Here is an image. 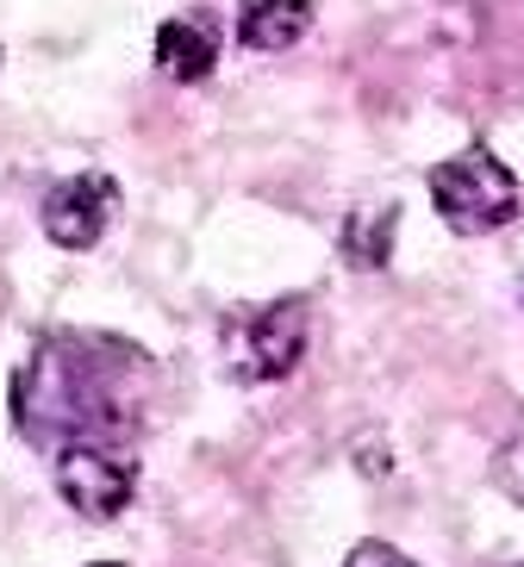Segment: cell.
<instances>
[{"instance_id":"6da1fadb","label":"cell","mask_w":524,"mask_h":567,"mask_svg":"<svg viewBox=\"0 0 524 567\" xmlns=\"http://www.w3.org/2000/svg\"><path fill=\"white\" fill-rule=\"evenodd\" d=\"M137 355L125 343L101 337H44L32 362L13 381V417L32 443H75V436H101L125 443L137 424Z\"/></svg>"},{"instance_id":"7a4b0ae2","label":"cell","mask_w":524,"mask_h":567,"mask_svg":"<svg viewBox=\"0 0 524 567\" xmlns=\"http://www.w3.org/2000/svg\"><path fill=\"white\" fill-rule=\"evenodd\" d=\"M431 206L450 231L481 237L518 218V175L487 151H462L431 168Z\"/></svg>"},{"instance_id":"3957f363","label":"cell","mask_w":524,"mask_h":567,"mask_svg":"<svg viewBox=\"0 0 524 567\" xmlns=\"http://www.w3.org/2000/svg\"><path fill=\"white\" fill-rule=\"evenodd\" d=\"M225 374L237 386H269L288 381L306 355V306L300 300H275L263 312H244L225 324Z\"/></svg>"},{"instance_id":"277c9868","label":"cell","mask_w":524,"mask_h":567,"mask_svg":"<svg viewBox=\"0 0 524 567\" xmlns=\"http://www.w3.org/2000/svg\"><path fill=\"white\" fill-rule=\"evenodd\" d=\"M51 474H56V493L69 499V512H82L88 524L119 517L137 493V462L125 455V443H101V436L63 443Z\"/></svg>"},{"instance_id":"5b68a950","label":"cell","mask_w":524,"mask_h":567,"mask_svg":"<svg viewBox=\"0 0 524 567\" xmlns=\"http://www.w3.org/2000/svg\"><path fill=\"white\" fill-rule=\"evenodd\" d=\"M113 182L106 175H69L44 194V237H51L56 250H94L113 225Z\"/></svg>"},{"instance_id":"8992f818","label":"cell","mask_w":524,"mask_h":567,"mask_svg":"<svg viewBox=\"0 0 524 567\" xmlns=\"http://www.w3.org/2000/svg\"><path fill=\"white\" fill-rule=\"evenodd\" d=\"M219 63V32H213V19L206 13H182L169 19L163 32H156V69L169 75V82H206Z\"/></svg>"},{"instance_id":"52a82bcc","label":"cell","mask_w":524,"mask_h":567,"mask_svg":"<svg viewBox=\"0 0 524 567\" xmlns=\"http://www.w3.org/2000/svg\"><path fill=\"white\" fill-rule=\"evenodd\" d=\"M306 32H312V0H244V13H237V38L269 56L294 51Z\"/></svg>"},{"instance_id":"ba28073f","label":"cell","mask_w":524,"mask_h":567,"mask_svg":"<svg viewBox=\"0 0 524 567\" xmlns=\"http://www.w3.org/2000/svg\"><path fill=\"white\" fill-rule=\"evenodd\" d=\"M393 225H400V206H356L338 231V250L350 268H381L393 256Z\"/></svg>"},{"instance_id":"9c48e42d","label":"cell","mask_w":524,"mask_h":567,"mask_svg":"<svg viewBox=\"0 0 524 567\" xmlns=\"http://www.w3.org/2000/svg\"><path fill=\"white\" fill-rule=\"evenodd\" d=\"M493 486H500V493L524 512V424L500 443V455H493Z\"/></svg>"},{"instance_id":"30bf717a","label":"cell","mask_w":524,"mask_h":567,"mask_svg":"<svg viewBox=\"0 0 524 567\" xmlns=\"http://www.w3.org/2000/svg\"><path fill=\"white\" fill-rule=\"evenodd\" d=\"M343 567H419V561H412V555H400V549H388V543H356Z\"/></svg>"},{"instance_id":"8fae6325","label":"cell","mask_w":524,"mask_h":567,"mask_svg":"<svg viewBox=\"0 0 524 567\" xmlns=\"http://www.w3.org/2000/svg\"><path fill=\"white\" fill-rule=\"evenodd\" d=\"M94 567H119V561H94Z\"/></svg>"},{"instance_id":"7c38bea8","label":"cell","mask_w":524,"mask_h":567,"mask_svg":"<svg viewBox=\"0 0 524 567\" xmlns=\"http://www.w3.org/2000/svg\"><path fill=\"white\" fill-rule=\"evenodd\" d=\"M518 567H524V561H518Z\"/></svg>"}]
</instances>
